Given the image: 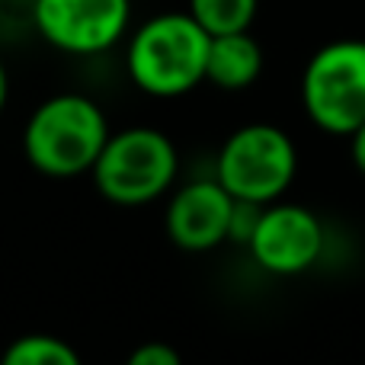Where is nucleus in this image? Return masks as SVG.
I'll return each instance as SVG.
<instances>
[{"mask_svg":"<svg viewBox=\"0 0 365 365\" xmlns=\"http://www.w3.org/2000/svg\"><path fill=\"white\" fill-rule=\"evenodd\" d=\"M266 205L259 202H247V199H234V212H231V225H227V240L231 244L247 247L259 225V215H263Z\"/></svg>","mask_w":365,"mask_h":365,"instance_id":"12","label":"nucleus"},{"mask_svg":"<svg viewBox=\"0 0 365 365\" xmlns=\"http://www.w3.org/2000/svg\"><path fill=\"white\" fill-rule=\"evenodd\" d=\"M81 356L68 340L51 334L16 336L4 349V365H77Z\"/></svg>","mask_w":365,"mask_h":365,"instance_id":"11","label":"nucleus"},{"mask_svg":"<svg viewBox=\"0 0 365 365\" xmlns=\"http://www.w3.org/2000/svg\"><path fill=\"white\" fill-rule=\"evenodd\" d=\"M259 74H263V48L250 36V29L212 36L205 64V81L212 87L237 93V90L253 87L259 81Z\"/></svg>","mask_w":365,"mask_h":365,"instance_id":"9","label":"nucleus"},{"mask_svg":"<svg viewBox=\"0 0 365 365\" xmlns=\"http://www.w3.org/2000/svg\"><path fill=\"white\" fill-rule=\"evenodd\" d=\"M349 158H353L356 170L365 177V122L356 128L353 135H349Z\"/></svg>","mask_w":365,"mask_h":365,"instance_id":"14","label":"nucleus"},{"mask_svg":"<svg viewBox=\"0 0 365 365\" xmlns=\"http://www.w3.org/2000/svg\"><path fill=\"white\" fill-rule=\"evenodd\" d=\"M208 36L186 13H158L128 36L125 71L148 96L173 100L205 83Z\"/></svg>","mask_w":365,"mask_h":365,"instance_id":"1","label":"nucleus"},{"mask_svg":"<svg viewBox=\"0 0 365 365\" xmlns=\"http://www.w3.org/2000/svg\"><path fill=\"white\" fill-rule=\"evenodd\" d=\"M32 26L64 55H103L125 38L132 0H32Z\"/></svg>","mask_w":365,"mask_h":365,"instance_id":"6","label":"nucleus"},{"mask_svg":"<svg viewBox=\"0 0 365 365\" xmlns=\"http://www.w3.org/2000/svg\"><path fill=\"white\" fill-rule=\"evenodd\" d=\"M6 96H10V77H6V68H4V61H0V113H4V106H6Z\"/></svg>","mask_w":365,"mask_h":365,"instance_id":"15","label":"nucleus"},{"mask_svg":"<svg viewBox=\"0 0 365 365\" xmlns=\"http://www.w3.org/2000/svg\"><path fill=\"white\" fill-rule=\"evenodd\" d=\"M259 0H189V16L208 32V36H225V32L250 29L257 19Z\"/></svg>","mask_w":365,"mask_h":365,"instance_id":"10","label":"nucleus"},{"mask_svg":"<svg viewBox=\"0 0 365 365\" xmlns=\"http://www.w3.org/2000/svg\"><path fill=\"white\" fill-rule=\"evenodd\" d=\"M234 195L218 180H192L170 195L164 212L167 237L189 253L215 250L227 240Z\"/></svg>","mask_w":365,"mask_h":365,"instance_id":"8","label":"nucleus"},{"mask_svg":"<svg viewBox=\"0 0 365 365\" xmlns=\"http://www.w3.org/2000/svg\"><path fill=\"white\" fill-rule=\"evenodd\" d=\"M109 138L103 109L83 93H55L32 109L23 132L26 160L51 180L90 173Z\"/></svg>","mask_w":365,"mask_h":365,"instance_id":"2","label":"nucleus"},{"mask_svg":"<svg viewBox=\"0 0 365 365\" xmlns=\"http://www.w3.org/2000/svg\"><path fill=\"white\" fill-rule=\"evenodd\" d=\"M298 173V148L279 125L250 122L227 135L215 158V180L234 195L247 202L282 199Z\"/></svg>","mask_w":365,"mask_h":365,"instance_id":"5","label":"nucleus"},{"mask_svg":"<svg viewBox=\"0 0 365 365\" xmlns=\"http://www.w3.org/2000/svg\"><path fill=\"white\" fill-rule=\"evenodd\" d=\"M132 365H180V353L167 343L154 340V343H141L132 356H128Z\"/></svg>","mask_w":365,"mask_h":365,"instance_id":"13","label":"nucleus"},{"mask_svg":"<svg viewBox=\"0 0 365 365\" xmlns=\"http://www.w3.org/2000/svg\"><path fill=\"white\" fill-rule=\"evenodd\" d=\"M247 250L259 269L272 276H298L321 259L324 225L311 208L276 199L263 208Z\"/></svg>","mask_w":365,"mask_h":365,"instance_id":"7","label":"nucleus"},{"mask_svg":"<svg viewBox=\"0 0 365 365\" xmlns=\"http://www.w3.org/2000/svg\"><path fill=\"white\" fill-rule=\"evenodd\" d=\"M177 173V145L160 128L132 125L122 132H109L90 177L106 202L135 208L170 192Z\"/></svg>","mask_w":365,"mask_h":365,"instance_id":"3","label":"nucleus"},{"mask_svg":"<svg viewBox=\"0 0 365 365\" xmlns=\"http://www.w3.org/2000/svg\"><path fill=\"white\" fill-rule=\"evenodd\" d=\"M302 106L311 125L349 135L365 122V42L336 38L308 58L302 74Z\"/></svg>","mask_w":365,"mask_h":365,"instance_id":"4","label":"nucleus"}]
</instances>
